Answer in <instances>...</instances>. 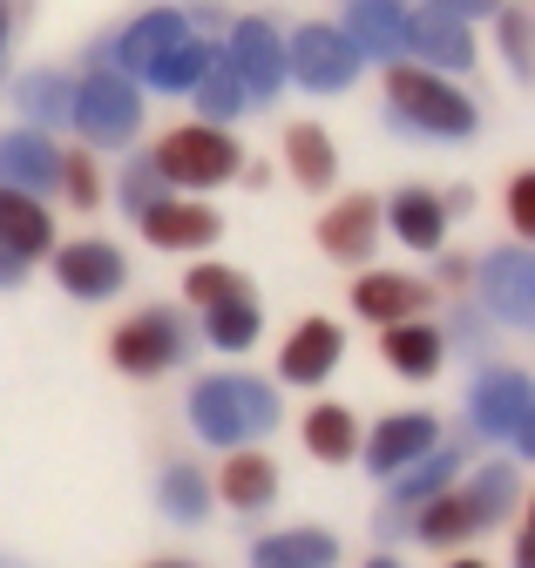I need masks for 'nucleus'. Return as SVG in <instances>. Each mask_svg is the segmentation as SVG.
<instances>
[{"mask_svg":"<svg viewBox=\"0 0 535 568\" xmlns=\"http://www.w3.org/2000/svg\"><path fill=\"white\" fill-rule=\"evenodd\" d=\"M340 359H346V332L332 325V318H305L285 338V352H279V379L285 386H325Z\"/></svg>","mask_w":535,"mask_h":568,"instance_id":"ddd939ff","label":"nucleus"},{"mask_svg":"<svg viewBox=\"0 0 535 568\" xmlns=\"http://www.w3.org/2000/svg\"><path fill=\"white\" fill-rule=\"evenodd\" d=\"M427 8H441V14H454V21H467V14H495V0H427Z\"/></svg>","mask_w":535,"mask_h":568,"instance_id":"58836bf2","label":"nucleus"},{"mask_svg":"<svg viewBox=\"0 0 535 568\" xmlns=\"http://www.w3.org/2000/svg\"><path fill=\"white\" fill-rule=\"evenodd\" d=\"M176 41H190V28H183L176 14H150V21H137V28L122 34V48H115V54H122V68H137V75H150V68H157V61H163Z\"/></svg>","mask_w":535,"mask_h":568,"instance_id":"c756f323","label":"nucleus"},{"mask_svg":"<svg viewBox=\"0 0 535 568\" xmlns=\"http://www.w3.org/2000/svg\"><path fill=\"white\" fill-rule=\"evenodd\" d=\"M386 95L400 109L407 129H427V135H475V102L461 89H447L434 68H414V61H393L386 68Z\"/></svg>","mask_w":535,"mask_h":568,"instance_id":"7ed1b4c3","label":"nucleus"},{"mask_svg":"<svg viewBox=\"0 0 535 568\" xmlns=\"http://www.w3.org/2000/svg\"><path fill=\"white\" fill-rule=\"evenodd\" d=\"M258 298L251 292H238V298H218V305H204V338L218 345V352H244L251 338H258Z\"/></svg>","mask_w":535,"mask_h":568,"instance_id":"7c9ffc66","label":"nucleus"},{"mask_svg":"<svg viewBox=\"0 0 535 568\" xmlns=\"http://www.w3.org/2000/svg\"><path fill=\"white\" fill-rule=\"evenodd\" d=\"M434 440H441V419L434 413H386L373 434H360V460L386 480V474H400L407 460H421Z\"/></svg>","mask_w":535,"mask_h":568,"instance_id":"1a4fd4ad","label":"nucleus"},{"mask_svg":"<svg viewBox=\"0 0 535 568\" xmlns=\"http://www.w3.org/2000/svg\"><path fill=\"white\" fill-rule=\"evenodd\" d=\"M305 454L340 467V460H360V419L346 406H312L305 413Z\"/></svg>","mask_w":535,"mask_h":568,"instance_id":"bb28decb","label":"nucleus"},{"mask_svg":"<svg viewBox=\"0 0 535 568\" xmlns=\"http://www.w3.org/2000/svg\"><path fill=\"white\" fill-rule=\"evenodd\" d=\"M69 115L82 122L89 142H129L137 135V115H143V95H137V82H129L122 68H95V75L75 89Z\"/></svg>","mask_w":535,"mask_h":568,"instance_id":"423d86ee","label":"nucleus"},{"mask_svg":"<svg viewBox=\"0 0 535 568\" xmlns=\"http://www.w3.org/2000/svg\"><path fill=\"white\" fill-rule=\"evenodd\" d=\"M183 352H190V325H183V312H170V305H150V312L122 318V325L109 332V359H115V373H129V379H163L170 366H183Z\"/></svg>","mask_w":535,"mask_h":568,"instance_id":"20e7f679","label":"nucleus"},{"mask_svg":"<svg viewBox=\"0 0 535 568\" xmlns=\"http://www.w3.org/2000/svg\"><path fill=\"white\" fill-rule=\"evenodd\" d=\"M190 426H196V440H211V447L264 440L279 426V393L251 373H211V379L190 386Z\"/></svg>","mask_w":535,"mask_h":568,"instance_id":"f257e3e1","label":"nucleus"},{"mask_svg":"<svg viewBox=\"0 0 535 568\" xmlns=\"http://www.w3.org/2000/svg\"><path fill=\"white\" fill-rule=\"evenodd\" d=\"M211 501H224L231 515H258V508H272L279 501V460L272 454H258L251 440L224 454L218 480H211Z\"/></svg>","mask_w":535,"mask_h":568,"instance_id":"9d476101","label":"nucleus"},{"mask_svg":"<svg viewBox=\"0 0 535 568\" xmlns=\"http://www.w3.org/2000/svg\"><path fill=\"white\" fill-rule=\"evenodd\" d=\"M380 224H393V237L407 251H441L447 244V203L434 190H393V203L380 210Z\"/></svg>","mask_w":535,"mask_h":568,"instance_id":"a211bd4d","label":"nucleus"},{"mask_svg":"<svg viewBox=\"0 0 535 568\" xmlns=\"http://www.w3.org/2000/svg\"><path fill=\"white\" fill-rule=\"evenodd\" d=\"M0 244H8L14 257H48V251H54V224H48L41 196L0 183Z\"/></svg>","mask_w":535,"mask_h":568,"instance_id":"412c9836","label":"nucleus"},{"mask_svg":"<svg viewBox=\"0 0 535 568\" xmlns=\"http://www.w3.org/2000/svg\"><path fill=\"white\" fill-rule=\"evenodd\" d=\"M467 419H475L488 440H508L515 454L535 447V393H528L522 373H482L475 393H467Z\"/></svg>","mask_w":535,"mask_h":568,"instance_id":"39448f33","label":"nucleus"},{"mask_svg":"<svg viewBox=\"0 0 535 568\" xmlns=\"http://www.w3.org/2000/svg\"><path fill=\"white\" fill-rule=\"evenodd\" d=\"M211 61H218V48H196V41H176V48H170V54H163V61L150 68V82H157V89H190V82L204 75Z\"/></svg>","mask_w":535,"mask_h":568,"instance_id":"72a5a7b5","label":"nucleus"},{"mask_svg":"<svg viewBox=\"0 0 535 568\" xmlns=\"http://www.w3.org/2000/svg\"><path fill=\"white\" fill-rule=\"evenodd\" d=\"M157 501H163V515H170V521L196 528V521L211 515V474L196 467V460H176V467H163V480H157Z\"/></svg>","mask_w":535,"mask_h":568,"instance_id":"cd10ccee","label":"nucleus"},{"mask_svg":"<svg viewBox=\"0 0 535 568\" xmlns=\"http://www.w3.org/2000/svg\"><path fill=\"white\" fill-rule=\"evenodd\" d=\"M508 224H515L522 237L535 231V176H515V183H508Z\"/></svg>","mask_w":535,"mask_h":568,"instance_id":"4c0bfd02","label":"nucleus"},{"mask_svg":"<svg viewBox=\"0 0 535 568\" xmlns=\"http://www.w3.org/2000/svg\"><path fill=\"white\" fill-rule=\"evenodd\" d=\"M441 277L447 284H467V277H475V264H467V257H441Z\"/></svg>","mask_w":535,"mask_h":568,"instance_id":"79ce46f5","label":"nucleus"},{"mask_svg":"<svg viewBox=\"0 0 535 568\" xmlns=\"http://www.w3.org/2000/svg\"><path fill=\"white\" fill-rule=\"evenodd\" d=\"M150 568H196V561H150Z\"/></svg>","mask_w":535,"mask_h":568,"instance_id":"a18cd8bd","label":"nucleus"},{"mask_svg":"<svg viewBox=\"0 0 535 568\" xmlns=\"http://www.w3.org/2000/svg\"><path fill=\"white\" fill-rule=\"evenodd\" d=\"M528 292H535V264H528V251H522V244L488 251V264H482L488 318H502V325H528Z\"/></svg>","mask_w":535,"mask_h":568,"instance_id":"2eb2a0df","label":"nucleus"},{"mask_svg":"<svg viewBox=\"0 0 535 568\" xmlns=\"http://www.w3.org/2000/svg\"><path fill=\"white\" fill-rule=\"evenodd\" d=\"M54 284L69 298H115L129 284V264L109 237H82V244H61L54 251Z\"/></svg>","mask_w":535,"mask_h":568,"instance_id":"6e6552de","label":"nucleus"},{"mask_svg":"<svg viewBox=\"0 0 535 568\" xmlns=\"http://www.w3.org/2000/svg\"><path fill=\"white\" fill-rule=\"evenodd\" d=\"M238 292H251L244 284V271H231V264H196L190 277H183V298L204 312V305H218V298H238Z\"/></svg>","mask_w":535,"mask_h":568,"instance_id":"f704fd0d","label":"nucleus"},{"mask_svg":"<svg viewBox=\"0 0 535 568\" xmlns=\"http://www.w3.org/2000/svg\"><path fill=\"white\" fill-rule=\"evenodd\" d=\"M137 224H143V237L157 244V251H204V244H218V231H224V217L211 203H176V196H157L150 210H137Z\"/></svg>","mask_w":535,"mask_h":568,"instance_id":"9b49d317","label":"nucleus"},{"mask_svg":"<svg viewBox=\"0 0 535 568\" xmlns=\"http://www.w3.org/2000/svg\"><path fill=\"white\" fill-rule=\"evenodd\" d=\"M407 48L427 54V61H447V68H467V61H475V41H467V28H461L454 14H441V8H427L421 21H407Z\"/></svg>","mask_w":535,"mask_h":568,"instance_id":"c85d7f7f","label":"nucleus"},{"mask_svg":"<svg viewBox=\"0 0 535 568\" xmlns=\"http://www.w3.org/2000/svg\"><path fill=\"white\" fill-rule=\"evenodd\" d=\"M360 48L346 41V28H305L292 48H285V75H299L305 89H346L360 75Z\"/></svg>","mask_w":535,"mask_h":568,"instance_id":"0eeeda50","label":"nucleus"},{"mask_svg":"<svg viewBox=\"0 0 535 568\" xmlns=\"http://www.w3.org/2000/svg\"><path fill=\"white\" fill-rule=\"evenodd\" d=\"M461 494H467V508H475V521L488 535V528H502L522 508V467L515 460H488V467H475L461 480Z\"/></svg>","mask_w":535,"mask_h":568,"instance_id":"5701e85b","label":"nucleus"},{"mask_svg":"<svg viewBox=\"0 0 535 568\" xmlns=\"http://www.w3.org/2000/svg\"><path fill=\"white\" fill-rule=\"evenodd\" d=\"M0 34H8V14H0Z\"/></svg>","mask_w":535,"mask_h":568,"instance_id":"49530a36","label":"nucleus"},{"mask_svg":"<svg viewBox=\"0 0 535 568\" xmlns=\"http://www.w3.org/2000/svg\"><path fill=\"white\" fill-rule=\"evenodd\" d=\"M190 89H196V109H204V115H218V122L244 109V82H238V68H231L224 54H218V61H211V68H204V75H196V82H190Z\"/></svg>","mask_w":535,"mask_h":568,"instance_id":"2f4dec72","label":"nucleus"},{"mask_svg":"<svg viewBox=\"0 0 535 568\" xmlns=\"http://www.w3.org/2000/svg\"><path fill=\"white\" fill-rule=\"evenodd\" d=\"M54 170H61V156H54V142H48L41 129L0 135V183H14V190L41 196V190H54Z\"/></svg>","mask_w":535,"mask_h":568,"instance_id":"aec40b11","label":"nucleus"},{"mask_svg":"<svg viewBox=\"0 0 535 568\" xmlns=\"http://www.w3.org/2000/svg\"><path fill=\"white\" fill-rule=\"evenodd\" d=\"M454 474H461V447L434 440V447H427L421 460H407V467H400V474H386V480H393V494H386V501H393L400 515H407V508H421V501H427V494L454 487Z\"/></svg>","mask_w":535,"mask_h":568,"instance_id":"b1692460","label":"nucleus"},{"mask_svg":"<svg viewBox=\"0 0 535 568\" xmlns=\"http://www.w3.org/2000/svg\"><path fill=\"white\" fill-rule=\"evenodd\" d=\"M21 271H28V257H14L8 244H0V284H21Z\"/></svg>","mask_w":535,"mask_h":568,"instance_id":"a19ab883","label":"nucleus"},{"mask_svg":"<svg viewBox=\"0 0 535 568\" xmlns=\"http://www.w3.org/2000/svg\"><path fill=\"white\" fill-rule=\"evenodd\" d=\"M366 568H400V561H393V555H373V561H366Z\"/></svg>","mask_w":535,"mask_h":568,"instance_id":"c03bdc74","label":"nucleus"},{"mask_svg":"<svg viewBox=\"0 0 535 568\" xmlns=\"http://www.w3.org/2000/svg\"><path fill=\"white\" fill-rule=\"evenodd\" d=\"M346 41H353L360 54L400 61V54H407V14H400L393 0H360V8H353V28H346Z\"/></svg>","mask_w":535,"mask_h":568,"instance_id":"393cba45","label":"nucleus"},{"mask_svg":"<svg viewBox=\"0 0 535 568\" xmlns=\"http://www.w3.org/2000/svg\"><path fill=\"white\" fill-rule=\"evenodd\" d=\"M224 61L238 68L244 95H279V82H285V41L264 28V21H244V28L231 34V54H224Z\"/></svg>","mask_w":535,"mask_h":568,"instance_id":"dca6fc26","label":"nucleus"},{"mask_svg":"<svg viewBox=\"0 0 535 568\" xmlns=\"http://www.w3.org/2000/svg\"><path fill=\"white\" fill-rule=\"evenodd\" d=\"M54 183H61V196H69L75 210H95L102 203V176H95V156H61V170H54Z\"/></svg>","mask_w":535,"mask_h":568,"instance_id":"c9c22d12","label":"nucleus"},{"mask_svg":"<svg viewBox=\"0 0 535 568\" xmlns=\"http://www.w3.org/2000/svg\"><path fill=\"white\" fill-rule=\"evenodd\" d=\"M434 305V284L427 277H407V271H366L353 284V312L366 325H400V318H427Z\"/></svg>","mask_w":535,"mask_h":568,"instance_id":"f8f14e48","label":"nucleus"},{"mask_svg":"<svg viewBox=\"0 0 535 568\" xmlns=\"http://www.w3.org/2000/svg\"><path fill=\"white\" fill-rule=\"evenodd\" d=\"M380 359L400 379H434L441 359H447V338L427 318H400V325H380Z\"/></svg>","mask_w":535,"mask_h":568,"instance_id":"f3484780","label":"nucleus"},{"mask_svg":"<svg viewBox=\"0 0 535 568\" xmlns=\"http://www.w3.org/2000/svg\"><path fill=\"white\" fill-rule=\"evenodd\" d=\"M75 109V82H61V75H28L21 82V115L34 122H69Z\"/></svg>","mask_w":535,"mask_h":568,"instance_id":"473e14b6","label":"nucleus"},{"mask_svg":"<svg viewBox=\"0 0 535 568\" xmlns=\"http://www.w3.org/2000/svg\"><path fill=\"white\" fill-rule=\"evenodd\" d=\"M447 568H488V561H475V555H454V561H447Z\"/></svg>","mask_w":535,"mask_h":568,"instance_id":"37998d69","label":"nucleus"},{"mask_svg":"<svg viewBox=\"0 0 535 568\" xmlns=\"http://www.w3.org/2000/svg\"><path fill=\"white\" fill-rule=\"evenodd\" d=\"M285 170L305 183V190H325L332 176H340V150H332V135L319 122H292L285 129Z\"/></svg>","mask_w":535,"mask_h":568,"instance_id":"a878e982","label":"nucleus"},{"mask_svg":"<svg viewBox=\"0 0 535 568\" xmlns=\"http://www.w3.org/2000/svg\"><path fill=\"white\" fill-rule=\"evenodd\" d=\"M163 190H170V183H163V176H157L150 163H137V170L122 176V190H115V196H122V210H129V217H137V210H150V203H157Z\"/></svg>","mask_w":535,"mask_h":568,"instance_id":"e433bc0d","label":"nucleus"},{"mask_svg":"<svg viewBox=\"0 0 535 568\" xmlns=\"http://www.w3.org/2000/svg\"><path fill=\"white\" fill-rule=\"evenodd\" d=\"M150 170H157L163 183H176V190H218V183H231V176L244 170V150L231 142V129L190 122V129H170V135L157 142Z\"/></svg>","mask_w":535,"mask_h":568,"instance_id":"f03ea898","label":"nucleus"},{"mask_svg":"<svg viewBox=\"0 0 535 568\" xmlns=\"http://www.w3.org/2000/svg\"><path fill=\"white\" fill-rule=\"evenodd\" d=\"M340 561V541L325 528H279L251 541V568H332Z\"/></svg>","mask_w":535,"mask_h":568,"instance_id":"4be33fe9","label":"nucleus"},{"mask_svg":"<svg viewBox=\"0 0 535 568\" xmlns=\"http://www.w3.org/2000/svg\"><path fill=\"white\" fill-rule=\"evenodd\" d=\"M414 521V541H427V548H461V541H475L482 535V521H475V508H467V494L461 487H441V494H427L421 508H407Z\"/></svg>","mask_w":535,"mask_h":568,"instance_id":"6ab92c4d","label":"nucleus"},{"mask_svg":"<svg viewBox=\"0 0 535 568\" xmlns=\"http://www.w3.org/2000/svg\"><path fill=\"white\" fill-rule=\"evenodd\" d=\"M502 41H508V54L522 61V54H528V21H522V14H502Z\"/></svg>","mask_w":535,"mask_h":568,"instance_id":"ea45409f","label":"nucleus"},{"mask_svg":"<svg viewBox=\"0 0 535 568\" xmlns=\"http://www.w3.org/2000/svg\"><path fill=\"white\" fill-rule=\"evenodd\" d=\"M380 244V196H340L319 224V251L340 264H366Z\"/></svg>","mask_w":535,"mask_h":568,"instance_id":"4468645a","label":"nucleus"}]
</instances>
